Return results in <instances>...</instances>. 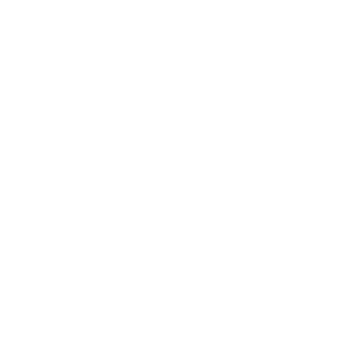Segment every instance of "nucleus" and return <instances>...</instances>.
I'll return each mask as SVG.
<instances>
[]
</instances>
